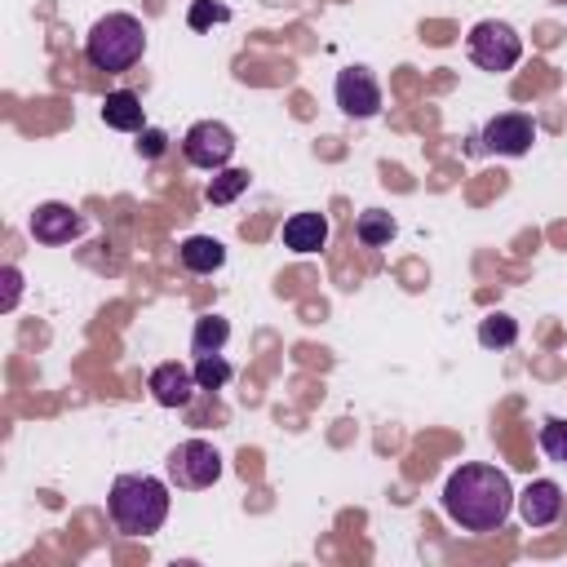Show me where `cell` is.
Wrapping results in <instances>:
<instances>
[{
  "label": "cell",
  "mask_w": 567,
  "mask_h": 567,
  "mask_svg": "<svg viewBox=\"0 0 567 567\" xmlns=\"http://www.w3.org/2000/svg\"><path fill=\"white\" fill-rule=\"evenodd\" d=\"M284 244L292 248V252H319L323 244H328V217L323 213H292L288 221H284Z\"/></svg>",
  "instance_id": "cell-13"
},
{
  "label": "cell",
  "mask_w": 567,
  "mask_h": 567,
  "mask_svg": "<svg viewBox=\"0 0 567 567\" xmlns=\"http://www.w3.org/2000/svg\"><path fill=\"white\" fill-rule=\"evenodd\" d=\"M221 18H230V13L213 0H195V9H190V27H208V22H221Z\"/></svg>",
  "instance_id": "cell-21"
},
{
  "label": "cell",
  "mask_w": 567,
  "mask_h": 567,
  "mask_svg": "<svg viewBox=\"0 0 567 567\" xmlns=\"http://www.w3.org/2000/svg\"><path fill=\"white\" fill-rule=\"evenodd\" d=\"M394 230H399V221L385 208H363L359 221H354V235H359L363 248H385L394 239Z\"/></svg>",
  "instance_id": "cell-15"
},
{
  "label": "cell",
  "mask_w": 567,
  "mask_h": 567,
  "mask_svg": "<svg viewBox=\"0 0 567 567\" xmlns=\"http://www.w3.org/2000/svg\"><path fill=\"white\" fill-rule=\"evenodd\" d=\"M226 337H230V323H226L221 315H204V319H195V332H190V350H195V359H199V354H221Z\"/></svg>",
  "instance_id": "cell-16"
},
{
  "label": "cell",
  "mask_w": 567,
  "mask_h": 567,
  "mask_svg": "<svg viewBox=\"0 0 567 567\" xmlns=\"http://www.w3.org/2000/svg\"><path fill=\"white\" fill-rule=\"evenodd\" d=\"M443 509L461 532H501L514 509L509 474L483 461L452 470L443 483Z\"/></svg>",
  "instance_id": "cell-1"
},
{
  "label": "cell",
  "mask_w": 567,
  "mask_h": 567,
  "mask_svg": "<svg viewBox=\"0 0 567 567\" xmlns=\"http://www.w3.org/2000/svg\"><path fill=\"white\" fill-rule=\"evenodd\" d=\"M536 142V120L523 115V111H505V115H492L478 133V146L492 151V155H527Z\"/></svg>",
  "instance_id": "cell-7"
},
{
  "label": "cell",
  "mask_w": 567,
  "mask_h": 567,
  "mask_svg": "<svg viewBox=\"0 0 567 567\" xmlns=\"http://www.w3.org/2000/svg\"><path fill=\"white\" fill-rule=\"evenodd\" d=\"M518 341V319H509V315H487L483 323H478V346H487V350H505V346H514Z\"/></svg>",
  "instance_id": "cell-17"
},
{
  "label": "cell",
  "mask_w": 567,
  "mask_h": 567,
  "mask_svg": "<svg viewBox=\"0 0 567 567\" xmlns=\"http://www.w3.org/2000/svg\"><path fill=\"white\" fill-rule=\"evenodd\" d=\"M164 470H168V483H173V487L204 492V487H213V483L221 478V452H217L213 443H204V439H182V443L168 452Z\"/></svg>",
  "instance_id": "cell-5"
},
{
  "label": "cell",
  "mask_w": 567,
  "mask_h": 567,
  "mask_svg": "<svg viewBox=\"0 0 567 567\" xmlns=\"http://www.w3.org/2000/svg\"><path fill=\"white\" fill-rule=\"evenodd\" d=\"M106 509L124 536H151L168 518V483L155 474H120L111 483Z\"/></svg>",
  "instance_id": "cell-2"
},
{
  "label": "cell",
  "mask_w": 567,
  "mask_h": 567,
  "mask_svg": "<svg viewBox=\"0 0 567 567\" xmlns=\"http://www.w3.org/2000/svg\"><path fill=\"white\" fill-rule=\"evenodd\" d=\"M177 257L190 275H213V270L226 266V244L213 239V235H190V239L177 244Z\"/></svg>",
  "instance_id": "cell-14"
},
{
  "label": "cell",
  "mask_w": 567,
  "mask_h": 567,
  "mask_svg": "<svg viewBox=\"0 0 567 567\" xmlns=\"http://www.w3.org/2000/svg\"><path fill=\"white\" fill-rule=\"evenodd\" d=\"M195 381H199V390H221L230 381V363L221 354H199L195 359Z\"/></svg>",
  "instance_id": "cell-20"
},
{
  "label": "cell",
  "mask_w": 567,
  "mask_h": 567,
  "mask_svg": "<svg viewBox=\"0 0 567 567\" xmlns=\"http://www.w3.org/2000/svg\"><path fill=\"white\" fill-rule=\"evenodd\" d=\"M146 390L159 408H186L190 394L199 390V381H195V368H186V363H159L146 377Z\"/></svg>",
  "instance_id": "cell-9"
},
{
  "label": "cell",
  "mask_w": 567,
  "mask_h": 567,
  "mask_svg": "<svg viewBox=\"0 0 567 567\" xmlns=\"http://www.w3.org/2000/svg\"><path fill=\"white\" fill-rule=\"evenodd\" d=\"M4 279H9V297H4V306H13V301H18V270L9 266V270H4Z\"/></svg>",
  "instance_id": "cell-23"
},
{
  "label": "cell",
  "mask_w": 567,
  "mask_h": 567,
  "mask_svg": "<svg viewBox=\"0 0 567 567\" xmlns=\"http://www.w3.org/2000/svg\"><path fill=\"white\" fill-rule=\"evenodd\" d=\"M540 452L554 461V465H567V421L563 416H549L540 425Z\"/></svg>",
  "instance_id": "cell-19"
},
{
  "label": "cell",
  "mask_w": 567,
  "mask_h": 567,
  "mask_svg": "<svg viewBox=\"0 0 567 567\" xmlns=\"http://www.w3.org/2000/svg\"><path fill=\"white\" fill-rule=\"evenodd\" d=\"M244 190H248V173L244 168H217V177L208 182V204H230Z\"/></svg>",
  "instance_id": "cell-18"
},
{
  "label": "cell",
  "mask_w": 567,
  "mask_h": 567,
  "mask_svg": "<svg viewBox=\"0 0 567 567\" xmlns=\"http://www.w3.org/2000/svg\"><path fill=\"white\" fill-rule=\"evenodd\" d=\"M102 124H106V128H115V133H142V128H146L142 97H137V93H128V89L106 93V102H102Z\"/></svg>",
  "instance_id": "cell-12"
},
{
  "label": "cell",
  "mask_w": 567,
  "mask_h": 567,
  "mask_svg": "<svg viewBox=\"0 0 567 567\" xmlns=\"http://www.w3.org/2000/svg\"><path fill=\"white\" fill-rule=\"evenodd\" d=\"M518 514H523L527 527H549V523H558V514H563V487H558L554 478H532V483L523 487V496H518Z\"/></svg>",
  "instance_id": "cell-11"
},
{
  "label": "cell",
  "mask_w": 567,
  "mask_h": 567,
  "mask_svg": "<svg viewBox=\"0 0 567 567\" xmlns=\"http://www.w3.org/2000/svg\"><path fill=\"white\" fill-rule=\"evenodd\" d=\"M80 230H84V217H80L71 204L49 199V204H40V208L31 213V235H35L40 244H71Z\"/></svg>",
  "instance_id": "cell-10"
},
{
  "label": "cell",
  "mask_w": 567,
  "mask_h": 567,
  "mask_svg": "<svg viewBox=\"0 0 567 567\" xmlns=\"http://www.w3.org/2000/svg\"><path fill=\"white\" fill-rule=\"evenodd\" d=\"M465 49H470V62H474L478 71H496V75H501V71H514V66H518V58H523V35H518L509 22L483 18V22L470 27Z\"/></svg>",
  "instance_id": "cell-4"
},
{
  "label": "cell",
  "mask_w": 567,
  "mask_h": 567,
  "mask_svg": "<svg viewBox=\"0 0 567 567\" xmlns=\"http://www.w3.org/2000/svg\"><path fill=\"white\" fill-rule=\"evenodd\" d=\"M332 93H337V106H341L350 120H372V115H381V84H377V75H372L368 66H346V71H337Z\"/></svg>",
  "instance_id": "cell-8"
},
{
  "label": "cell",
  "mask_w": 567,
  "mask_h": 567,
  "mask_svg": "<svg viewBox=\"0 0 567 567\" xmlns=\"http://www.w3.org/2000/svg\"><path fill=\"white\" fill-rule=\"evenodd\" d=\"M142 53H146V27H142V18H133V13H106V18H97V22L89 27V35H84V58H89V66H97V71H106V75L137 66Z\"/></svg>",
  "instance_id": "cell-3"
},
{
  "label": "cell",
  "mask_w": 567,
  "mask_h": 567,
  "mask_svg": "<svg viewBox=\"0 0 567 567\" xmlns=\"http://www.w3.org/2000/svg\"><path fill=\"white\" fill-rule=\"evenodd\" d=\"M164 142H168V137H164L159 128H142V142H137V151H142L146 159H155V155H164Z\"/></svg>",
  "instance_id": "cell-22"
},
{
  "label": "cell",
  "mask_w": 567,
  "mask_h": 567,
  "mask_svg": "<svg viewBox=\"0 0 567 567\" xmlns=\"http://www.w3.org/2000/svg\"><path fill=\"white\" fill-rule=\"evenodd\" d=\"M182 155H186L195 168L217 173V168H226L230 155H235V133H230L221 120H199V124L186 128V137H182Z\"/></svg>",
  "instance_id": "cell-6"
}]
</instances>
